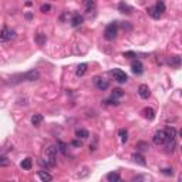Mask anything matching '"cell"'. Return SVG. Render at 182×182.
<instances>
[{"label": "cell", "instance_id": "e0dca14e", "mask_svg": "<svg viewBox=\"0 0 182 182\" xmlns=\"http://www.w3.org/2000/svg\"><path fill=\"white\" fill-rule=\"evenodd\" d=\"M57 147H59V151L61 152L63 155H67V151H68V145L63 141H59L57 142Z\"/></svg>", "mask_w": 182, "mask_h": 182}, {"label": "cell", "instance_id": "e575fe53", "mask_svg": "<svg viewBox=\"0 0 182 182\" xmlns=\"http://www.w3.org/2000/svg\"><path fill=\"white\" fill-rule=\"evenodd\" d=\"M162 172L165 174V175H172V174H174V171H172V169H169V168H168V169H162Z\"/></svg>", "mask_w": 182, "mask_h": 182}, {"label": "cell", "instance_id": "4fadbf2b", "mask_svg": "<svg viewBox=\"0 0 182 182\" xmlns=\"http://www.w3.org/2000/svg\"><path fill=\"white\" fill-rule=\"evenodd\" d=\"M134 159V162H137V164H139V165H142V167H145V165H147V162H145V158L142 157L141 154H138V152H137V154H133V157H131Z\"/></svg>", "mask_w": 182, "mask_h": 182}, {"label": "cell", "instance_id": "f1b7e54d", "mask_svg": "<svg viewBox=\"0 0 182 182\" xmlns=\"http://www.w3.org/2000/svg\"><path fill=\"white\" fill-rule=\"evenodd\" d=\"M137 148H138L139 151H147V149L149 148V144H148V142L141 141V142H138V144H137Z\"/></svg>", "mask_w": 182, "mask_h": 182}, {"label": "cell", "instance_id": "4dcf8cb0", "mask_svg": "<svg viewBox=\"0 0 182 182\" xmlns=\"http://www.w3.org/2000/svg\"><path fill=\"white\" fill-rule=\"evenodd\" d=\"M122 56L127 57V59H134V57H137V54L134 51H125V53H122Z\"/></svg>", "mask_w": 182, "mask_h": 182}, {"label": "cell", "instance_id": "2e32d148", "mask_svg": "<svg viewBox=\"0 0 182 182\" xmlns=\"http://www.w3.org/2000/svg\"><path fill=\"white\" fill-rule=\"evenodd\" d=\"M37 175L43 182H49V181H51V179H53V176L50 175L49 172H46V171H39Z\"/></svg>", "mask_w": 182, "mask_h": 182}, {"label": "cell", "instance_id": "4316f807", "mask_svg": "<svg viewBox=\"0 0 182 182\" xmlns=\"http://www.w3.org/2000/svg\"><path fill=\"white\" fill-rule=\"evenodd\" d=\"M10 165V159L4 155H0V168H4V167H9Z\"/></svg>", "mask_w": 182, "mask_h": 182}, {"label": "cell", "instance_id": "9a60e30c", "mask_svg": "<svg viewBox=\"0 0 182 182\" xmlns=\"http://www.w3.org/2000/svg\"><path fill=\"white\" fill-rule=\"evenodd\" d=\"M169 65L174 68H178L179 65H181V57L179 56H172L169 59Z\"/></svg>", "mask_w": 182, "mask_h": 182}, {"label": "cell", "instance_id": "44dd1931", "mask_svg": "<svg viewBox=\"0 0 182 182\" xmlns=\"http://www.w3.org/2000/svg\"><path fill=\"white\" fill-rule=\"evenodd\" d=\"M155 10H157L158 13H159V14H162L164 12H165V3H164L162 0H158L157 2V4H155Z\"/></svg>", "mask_w": 182, "mask_h": 182}, {"label": "cell", "instance_id": "ba28073f", "mask_svg": "<svg viewBox=\"0 0 182 182\" xmlns=\"http://www.w3.org/2000/svg\"><path fill=\"white\" fill-rule=\"evenodd\" d=\"M94 84H96L97 88L101 90V91H105V90L110 87V83H108L107 80H104V78H100V77L94 78Z\"/></svg>", "mask_w": 182, "mask_h": 182}, {"label": "cell", "instance_id": "277c9868", "mask_svg": "<svg viewBox=\"0 0 182 182\" xmlns=\"http://www.w3.org/2000/svg\"><path fill=\"white\" fill-rule=\"evenodd\" d=\"M111 75L114 77L115 81H118V83H127V80H128V75H127L122 70H120V68H114V70L111 71Z\"/></svg>", "mask_w": 182, "mask_h": 182}, {"label": "cell", "instance_id": "484cf974", "mask_svg": "<svg viewBox=\"0 0 182 182\" xmlns=\"http://www.w3.org/2000/svg\"><path fill=\"white\" fill-rule=\"evenodd\" d=\"M147 12H148V14L151 16L152 19H159V17H161V14L157 12V10H155V7H148V10H147Z\"/></svg>", "mask_w": 182, "mask_h": 182}, {"label": "cell", "instance_id": "5bb4252c", "mask_svg": "<svg viewBox=\"0 0 182 182\" xmlns=\"http://www.w3.org/2000/svg\"><path fill=\"white\" fill-rule=\"evenodd\" d=\"M165 135H167V139H175L176 138V130L174 127H168L165 130Z\"/></svg>", "mask_w": 182, "mask_h": 182}, {"label": "cell", "instance_id": "d4e9b609", "mask_svg": "<svg viewBox=\"0 0 182 182\" xmlns=\"http://www.w3.org/2000/svg\"><path fill=\"white\" fill-rule=\"evenodd\" d=\"M118 135H120V138H121V142H124L125 144L127 141H128V133H127V130H120L118 131Z\"/></svg>", "mask_w": 182, "mask_h": 182}, {"label": "cell", "instance_id": "cb8c5ba5", "mask_svg": "<svg viewBox=\"0 0 182 182\" xmlns=\"http://www.w3.org/2000/svg\"><path fill=\"white\" fill-rule=\"evenodd\" d=\"M167 141H169L167 144V148H168V152H174L176 148V139H167Z\"/></svg>", "mask_w": 182, "mask_h": 182}, {"label": "cell", "instance_id": "d590c367", "mask_svg": "<svg viewBox=\"0 0 182 182\" xmlns=\"http://www.w3.org/2000/svg\"><path fill=\"white\" fill-rule=\"evenodd\" d=\"M24 17H26L27 20H31V19H33V14H31V13H26Z\"/></svg>", "mask_w": 182, "mask_h": 182}, {"label": "cell", "instance_id": "603a6c76", "mask_svg": "<svg viewBox=\"0 0 182 182\" xmlns=\"http://www.w3.org/2000/svg\"><path fill=\"white\" fill-rule=\"evenodd\" d=\"M107 179L110 182H117V181H120L121 178H120V174H118V172H110L107 175Z\"/></svg>", "mask_w": 182, "mask_h": 182}, {"label": "cell", "instance_id": "ffe728a7", "mask_svg": "<svg viewBox=\"0 0 182 182\" xmlns=\"http://www.w3.org/2000/svg\"><path fill=\"white\" fill-rule=\"evenodd\" d=\"M31 167H33V161H31V158H26V159L22 161L23 169H31Z\"/></svg>", "mask_w": 182, "mask_h": 182}, {"label": "cell", "instance_id": "5b68a950", "mask_svg": "<svg viewBox=\"0 0 182 182\" xmlns=\"http://www.w3.org/2000/svg\"><path fill=\"white\" fill-rule=\"evenodd\" d=\"M155 145H162L167 142V135H165V130H159L154 134V138H152Z\"/></svg>", "mask_w": 182, "mask_h": 182}, {"label": "cell", "instance_id": "d6986e66", "mask_svg": "<svg viewBox=\"0 0 182 182\" xmlns=\"http://www.w3.org/2000/svg\"><path fill=\"white\" fill-rule=\"evenodd\" d=\"M86 71H87V64H86V63H81V64L77 67V71H75V74H77L78 77H81V75L86 74Z\"/></svg>", "mask_w": 182, "mask_h": 182}, {"label": "cell", "instance_id": "9c48e42d", "mask_svg": "<svg viewBox=\"0 0 182 182\" xmlns=\"http://www.w3.org/2000/svg\"><path fill=\"white\" fill-rule=\"evenodd\" d=\"M131 70H133V73H134V74H137V75H139V74L144 73L142 64H141V61H138V60H134V61L131 63Z\"/></svg>", "mask_w": 182, "mask_h": 182}, {"label": "cell", "instance_id": "83f0119b", "mask_svg": "<svg viewBox=\"0 0 182 182\" xmlns=\"http://www.w3.org/2000/svg\"><path fill=\"white\" fill-rule=\"evenodd\" d=\"M84 6L87 10H93L96 7V2L94 0H84Z\"/></svg>", "mask_w": 182, "mask_h": 182}, {"label": "cell", "instance_id": "7402d4cb", "mask_svg": "<svg viewBox=\"0 0 182 182\" xmlns=\"http://www.w3.org/2000/svg\"><path fill=\"white\" fill-rule=\"evenodd\" d=\"M75 137H77V138H81V139L88 138L90 133L87 130H77V131H75Z\"/></svg>", "mask_w": 182, "mask_h": 182}, {"label": "cell", "instance_id": "7a4b0ae2", "mask_svg": "<svg viewBox=\"0 0 182 182\" xmlns=\"http://www.w3.org/2000/svg\"><path fill=\"white\" fill-rule=\"evenodd\" d=\"M118 34V24L117 23H110V24L105 27V31H104V39L105 40H114L115 37H117Z\"/></svg>", "mask_w": 182, "mask_h": 182}, {"label": "cell", "instance_id": "8fae6325", "mask_svg": "<svg viewBox=\"0 0 182 182\" xmlns=\"http://www.w3.org/2000/svg\"><path fill=\"white\" fill-rule=\"evenodd\" d=\"M83 22H84V17H83V16H80L78 13H75V14L71 17V26H74V27L83 24Z\"/></svg>", "mask_w": 182, "mask_h": 182}, {"label": "cell", "instance_id": "ac0fdd59", "mask_svg": "<svg viewBox=\"0 0 182 182\" xmlns=\"http://www.w3.org/2000/svg\"><path fill=\"white\" fill-rule=\"evenodd\" d=\"M41 121H43V115H41V114H34L33 117H31V124L36 125V127L40 125Z\"/></svg>", "mask_w": 182, "mask_h": 182}, {"label": "cell", "instance_id": "836d02e7", "mask_svg": "<svg viewBox=\"0 0 182 182\" xmlns=\"http://www.w3.org/2000/svg\"><path fill=\"white\" fill-rule=\"evenodd\" d=\"M44 41H46V37H44L43 34H37V43L41 46V44H43Z\"/></svg>", "mask_w": 182, "mask_h": 182}, {"label": "cell", "instance_id": "8992f818", "mask_svg": "<svg viewBox=\"0 0 182 182\" xmlns=\"http://www.w3.org/2000/svg\"><path fill=\"white\" fill-rule=\"evenodd\" d=\"M20 77L26 81H36V80H39V77H40V73H39L37 70H31V71H27L26 74L20 75Z\"/></svg>", "mask_w": 182, "mask_h": 182}, {"label": "cell", "instance_id": "6da1fadb", "mask_svg": "<svg viewBox=\"0 0 182 182\" xmlns=\"http://www.w3.org/2000/svg\"><path fill=\"white\" fill-rule=\"evenodd\" d=\"M57 154H59V147H49L44 151V161H40L41 165H46V168H53L57 164Z\"/></svg>", "mask_w": 182, "mask_h": 182}, {"label": "cell", "instance_id": "7c38bea8", "mask_svg": "<svg viewBox=\"0 0 182 182\" xmlns=\"http://www.w3.org/2000/svg\"><path fill=\"white\" fill-rule=\"evenodd\" d=\"M142 115H144L147 120H154L155 117V111L152 110L151 107H145L144 110H142Z\"/></svg>", "mask_w": 182, "mask_h": 182}, {"label": "cell", "instance_id": "1f68e13d", "mask_svg": "<svg viewBox=\"0 0 182 182\" xmlns=\"http://www.w3.org/2000/svg\"><path fill=\"white\" fill-rule=\"evenodd\" d=\"M50 9H51V6H50V4H43V6L40 7V12L41 13H47V12H50Z\"/></svg>", "mask_w": 182, "mask_h": 182}, {"label": "cell", "instance_id": "3957f363", "mask_svg": "<svg viewBox=\"0 0 182 182\" xmlns=\"http://www.w3.org/2000/svg\"><path fill=\"white\" fill-rule=\"evenodd\" d=\"M16 37V31L9 27H4L0 30V41H10Z\"/></svg>", "mask_w": 182, "mask_h": 182}, {"label": "cell", "instance_id": "30bf717a", "mask_svg": "<svg viewBox=\"0 0 182 182\" xmlns=\"http://www.w3.org/2000/svg\"><path fill=\"white\" fill-rule=\"evenodd\" d=\"M118 12L125 13V14H131V13H133V7H131L130 4H127V3H124V2H121V3L118 4Z\"/></svg>", "mask_w": 182, "mask_h": 182}, {"label": "cell", "instance_id": "52a82bcc", "mask_svg": "<svg viewBox=\"0 0 182 182\" xmlns=\"http://www.w3.org/2000/svg\"><path fill=\"white\" fill-rule=\"evenodd\" d=\"M138 94H139V97H141L142 100H147L149 96H151L149 87L147 86V84H141V86L138 87Z\"/></svg>", "mask_w": 182, "mask_h": 182}, {"label": "cell", "instance_id": "d6a6232c", "mask_svg": "<svg viewBox=\"0 0 182 182\" xmlns=\"http://www.w3.org/2000/svg\"><path fill=\"white\" fill-rule=\"evenodd\" d=\"M71 145H73V147H75V148H80V147H81L83 144H81L80 138H78V139H74V141H71Z\"/></svg>", "mask_w": 182, "mask_h": 182}, {"label": "cell", "instance_id": "f546056e", "mask_svg": "<svg viewBox=\"0 0 182 182\" xmlns=\"http://www.w3.org/2000/svg\"><path fill=\"white\" fill-rule=\"evenodd\" d=\"M124 96V91L121 88H115L114 91H112V97L114 98H120V97H122Z\"/></svg>", "mask_w": 182, "mask_h": 182}]
</instances>
